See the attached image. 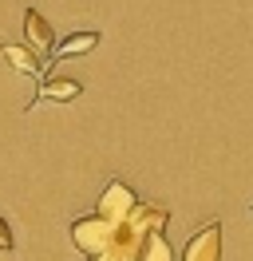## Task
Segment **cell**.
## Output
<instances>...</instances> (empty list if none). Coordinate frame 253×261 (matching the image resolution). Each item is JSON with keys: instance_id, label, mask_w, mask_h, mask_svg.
<instances>
[{"instance_id": "cell-11", "label": "cell", "mask_w": 253, "mask_h": 261, "mask_svg": "<svg viewBox=\"0 0 253 261\" xmlns=\"http://www.w3.org/2000/svg\"><path fill=\"white\" fill-rule=\"evenodd\" d=\"M249 210H253V202H249Z\"/></svg>"}, {"instance_id": "cell-4", "label": "cell", "mask_w": 253, "mask_h": 261, "mask_svg": "<svg viewBox=\"0 0 253 261\" xmlns=\"http://www.w3.org/2000/svg\"><path fill=\"white\" fill-rule=\"evenodd\" d=\"M24 40H28V48L36 51L40 60L52 56V48H56V32H52V24L44 20V12H36V8L24 12Z\"/></svg>"}, {"instance_id": "cell-6", "label": "cell", "mask_w": 253, "mask_h": 261, "mask_svg": "<svg viewBox=\"0 0 253 261\" xmlns=\"http://www.w3.org/2000/svg\"><path fill=\"white\" fill-rule=\"evenodd\" d=\"M95 44H99V32H95V28H87V32H71L67 40H60V44L52 48V56L44 60V67L60 64V60H67V56H87Z\"/></svg>"}, {"instance_id": "cell-9", "label": "cell", "mask_w": 253, "mask_h": 261, "mask_svg": "<svg viewBox=\"0 0 253 261\" xmlns=\"http://www.w3.org/2000/svg\"><path fill=\"white\" fill-rule=\"evenodd\" d=\"M139 261H174V249L162 233H150L146 245H142V253H139Z\"/></svg>"}, {"instance_id": "cell-5", "label": "cell", "mask_w": 253, "mask_h": 261, "mask_svg": "<svg viewBox=\"0 0 253 261\" xmlns=\"http://www.w3.org/2000/svg\"><path fill=\"white\" fill-rule=\"evenodd\" d=\"M79 95H83V83L79 80L47 75V80H40V91H36V99H32V107H40V103H71V99H79Z\"/></svg>"}, {"instance_id": "cell-10", "label": "cell", "mask_w": 253, "mask_h": 261, "mask_svg": "<svg viewBox=\"0 0 253 261\" xmlns=\"http://www.w3.org/2000/svg\"><path fill=\"white\" fill-rule=\"evenodd\" d=\"M12 245H16V233H12V226H8L4 218H0V253H8Z\"/></svg>"}, {"instance_id": "cell-3", "label": "cell", "mask_w": 253, "mask_h": 261, "mask_svg": "<svg viewBox=\"0 0 253 261\" xmlns=\"http://www.w3.org/2000/svg\"><path fill=\"white\" fill-rule=\"evenodd\" d=\"M182 261H221V222H206L190 233Z\"/></svg>"}, {"instance_id": "cell-2", "label": "cell", "mask_w": 253, "mask_h": 261, "mask_svg": "<svg viewBox=\"0 0 253 261\" xmlns=\"http://www.w3.org/2000/svg\"><path fill=\"white\" fill-rule=\"evenodd\" d=\"M135 206H139V194L127 186V182H107V190L99 194V210L95 214H103L107 222H127L131 214H135Z\"/></svg>"}, {"instance_id": "cell-1", "label": "cell", "mask_w": 253, "mask_h": 261, "mask_svg": "<svg viewBox=\"0 0 253 261\" xmlns=\"http://www.w3.org/2000/svg\"><path fill=\"white\" fill-rule=\"evenodd\" d=\"M115 233H119V222H107L103 214H87V218H75V222H71V242H75V249L87 253V257H99L103 249H111Z\"/></svg>"}, {"instance_id": "cell-8", "label": "cell", "mask_w": 253, "mask_h": 261, "mask_svg": "<svg viewBox=\"0 0 253 261\" xmlns=\"http://www.w3.org/2000/svg\"><path fill=\"white\" fill-rule=\"evenodd\" d=\"M0 56L16 67V71H24V75H36V80H44V60L28 48V44H0Z\"/></svg>"}, {"instance_id": "cell-7", "label": "cell", "mask_w": 253, "mask_h": 261, "mask_svg": "<svg viewBox=\"0 0 253 261\" xmlns=\"http://www.w3.org/2000/svg\"><path fill=\"white\" fill-rule=\"evenodd\" d=\"M166 222H170V214L162 210V206H146V202H139V206H135V214L127 218V226L139 229L142 238H150V233H162V229H166Z\"/></svg>"}]
</instances>
